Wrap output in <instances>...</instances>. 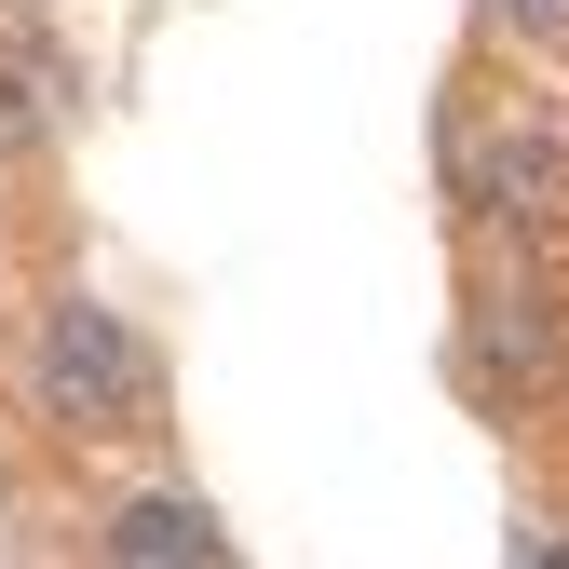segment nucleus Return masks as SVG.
<instances>
[{
	"label": "nucleus",
	"instance_id": "nucleus-1",
	"mask_svg": "<svg viewBox=\"0 0 569 569\" xmlns=\"http://www.w3.org/2000/svg\"><path fill=\"white\" fill-rule=\"evenodd\" d=\"M28 393L41 420H68V435H150V407H163V367H150V339H136L109 299H41L28 326Z\"/></svg>",
	"mask_w": 569,
	"mask_h": 569
},
{
	"label": "nucleus",
	"instance_id": "nucleus-2",
	"mask_svg": "<svg viewBox=\"0 0 569 569\" xmlns=\"http://www.w3.org/2000/svg\"><path fill=\"white\" fill-rule=\"evenodd\" d=\"M461 203L556 258V244H569V136H556L542 109H488V122H461Z\"/></svg>",
	"mask_w": 569,
	"mask_h": 569
},
{
	"label": "nucleus",
	"instance_id": "nucleus-3",
	"mask_svg": "<svg viewBox=\"0 0 569 569\" xmlns=\"http://www.w3.org/2000/svg\"><path fill=\"white\" fill-rule=\"evenodd\" d=\"M109 569H231V542H218V516L190 488H136L109 516Z\"/></svg>",
	"mask_w": 569,
	"mask_h": 569
},
{
	"label": "nucleus",
	"instance_id": "nucleus-4",
	"mask_svg": "<svg viewBox=\"0 0 569 569\" xmlns=\"http://www.w3.org/2000/svg\"><path fill=\"white\" fill-rule=\"evenodd\" d=\"M488 28H516L529 54H569V0H488Z\"/></svg>",
	"mask_w": 569,
	"mask_h": 569
},
{
	"label": "nucleus",
	"instance_id": "nucleus-5",
	"mask_svg": "<svg viewBox=\"0 0 569 569\" xmlns=\"http://www.w3.org/2000/svg\"><path fill=\"white\" fill-rule=\"evenodd\" d=\"M502 569H569V529H516V542H502Z\"/></svg>",
	"mask_w": 569,
	"mask_h": 569
}]
</instances>
